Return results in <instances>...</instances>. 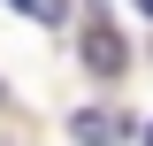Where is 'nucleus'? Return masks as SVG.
<instances>
[{"mask_svg":"<svg viewBox=\"0 0 153 146\" xmlns=\"http://www.w3.org/2000/svg\"><path fill=\"white\" fill-rule=\"evenodd\" d=\"M76 138H84V146H115V138H123V131H130V115H115V108H84V115H76Z\"/></svg>","mask_w":153,"mask_h":146,"instance_id":"obj_1","label":"nucleus"},{"mask_svg":"<svg viewBox=\"0 0 153 146\" xmlns=\"http://www.w3.org/2000/svg\"><path fill=\"white\" fill-rule=\"evenodd\" d=\"M84 69H100V77L123 69V38H115L107 23H92V31H84Z\"/></svg>","mask_w":153,"mask_h":146,"instance_id":"obj_2","label":"nucleus"},{"mask_svg":"<svg viewBox=\"0 0 153 146\" xmlns=\"http://www.w3.org/2000/svg\"><path fill=\"white\" fill-rule=\"evenodd\" d=\"M8 8L31 16V23H61V16H69V0H8Z\"/></svg>","mask_w":153,"mask_h":146,"instance_id":"obj_3","label":"nucleus"},{"mask_svg":"<svg viewBox=\"0 0 153 146\" xmlns=\"http://www.w3.org/2000/svg\"><path fill=\"white\" fill-rule=\"evenodd\" d=\"M138 8H146V16H153V0H138Z\"/></svg>","mask_w":153,"mask_h":146,"instance_id":"obj_4","label":"nucleus"},{"mask_svg":"<svg viewBox=\"0 0 153 146\" xmlns=\"http://www.w3.org/2000/svg\"><path fill=\"white\" fill-rule=\"evenodd\" d=\"M146 146H153V131H146Z\"/></svg>","mask_w":153,"mask_h":146,"instance_id":"obj_5","label":"nucleus"}]
</instances>
